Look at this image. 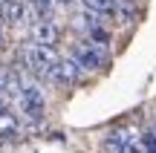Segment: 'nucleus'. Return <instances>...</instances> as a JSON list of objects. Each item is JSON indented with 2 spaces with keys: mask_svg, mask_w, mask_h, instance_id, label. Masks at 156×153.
I'll return each instance as SVG.
<instances>
[{
  "mask_svg": "<svg viewBox=\"0 0 156 153\" xmlns=\"http://www.w3.org/2000/svg\"><path fill=\"white\" fill-rule=\"evenodd\" d=\"M55 3H61V6H69V3H73V0H55Z\"/></svg>",
  "mask_w": 156,
  "mask_h": 153,
  "instance_id": "nucleus-16",
  "label": "nucleus"
},
{
  "mask_svg": "<svg viewBox=\"0 0 156 153\" xmlns=\"http://www.w3.org/2000/svg\"><path fill=\"white\" fill-rule=\"evenodd\" d=\"M32 40H35V46H52L58 40V29L49 20H38L32 26Z\"/></svg>",
  "mask_w": 156,
  "mask_h": 153,
  "instance_id": "nucleus-6",
  "label": "nucleus"
},
{
  "mask_svg": "<svg viewBox=\"0 0 156 153\" xmlns=\"http://www.w3.org/2000/svg\"><path fill=\"white\" fill-rule=\"evenodd\" d=\"M46 78H49V81H55V84H61V87L75 84V81H78V67L69 61V58H61V61H58L55 67L46 72Z\"/></svg>",
  "mask_w": 156,
  "mask_h": 153,
  "instance_id": "nucleus-4",
  "label": "nucleus"
},
{
  "mask_svg": "<svg viewBox=\"0 0 156 153\" xmlns=\"http://www.w3.org/2000/svg\"><path fill=\"white\" fill-rule=\"evenodd\" d=\"M113 15H116V23H119V26H127V23H133V17H136V6L133 3H116Z\"/></svg>",
  "mask_w": 156,
  "mask_h": 153,
  "instance_id": "nucleus-11",
  "label": "nucleus"
},
{
  "mask_svg": "<svg viewBox=\"0 0 156 153\" xmlns=\"http://www.w3.org/2000/svg\"><path fill=\"white\" fill-rule=\"evenodd\" d=\"M142 148H145V153H156V136H153L151 130L142 136Z\"/></svg>",
  "mask_w": 156,
  "mask_h": 153,
  "instance_id": "nucleus-14",
  "label": "nucleus"
},
{
  "mask_svg": "<svg viewBox=\"0 0 156 153\" xmlns=\"http://www.w3.org/2000/svg\"><path fill=\"white\" fill-rule=\"evenodd\" d=\"M3 29H6V17H3V12H0V35H3Z\"/></svg>",
  "mask_w": 156,
  "mask_h": 153,
  "instance_id": "nucleus-15",
  "label": "nucleus"
},
{
  "mask_svg": "<svg viewBox=\"0 0 156 153\" xmlns=\"http://www.w3.org/2000/svg\"><path fill=\"white\" fill-rule=\"evenodd\" d=\"M23 75H20V69H15V67H6V69H0V92L3 96H17V92L23 90Z\"/></svg>",
  "mask_w": 156,
  "mask_h": 153,
  "instance_id": "nucleus-5",
  "label": "nucleus"
},
{
  "mask_svg": "<svg viewBox=\"0 0 156 153\" xmlns=\"http://www.w3.org/2000/svg\"><path fill=\"white\" fill-rule=\"evenodd\" d=\"M130 136H136V133L127 130V127H116V130H110V133L104 136V148L110 150V153H122V148L127 144Z\"/></svg>",
  "mask_w": 156,
  "mask_h": 153,
  "instance_id": "nucleus-7",
  "label": "nucleus"
},
{
  "mask_svg": "<svg viewBox=\"0 0 156 153\" xmlns=\"http://www.w3.org/2000/svg\"><path fill=\"white\" fill-rule=\"evenodd\" d=\"M87 38H90L87 43L95 46V49H101V52L110 46V32H107V29H101V26H93V29L87 32Z\"/></svg>",
  "mask_w": 156,
  "mask_h": 153,
  "instance_id": "nucleus-10",
  "label": "nucleus"
},
{
  "mask_svg": "<svg viewBox=\"0 0 156 153\" xmlns=\"http://www.w3.org/2000/svg\"><path fill=\"white\" fill-rule=\"evenodd\" d=\"M119 0H84V6H87V12H93V15H101V12H113L116 9Z\"/></svg>",
  "mask_w": 156,
  "mask_h": 153,
  "instance_id": "nucleus-12",
  "label": "nucleus"
},
{
  "mask_svg": "<svg viewBox=\"0 0 156 153\" xmlns=\"http://www.w3.org/2000/svg\"><path fill=\"white\" fill-rule=\"evenodd\" d=\"M3 17H6V23L17 26V23L26 20V6H23L20 0H15V3H6V6H3Z\"/></svg>",
  "mask_w": 156,
  "mask_h": 153,
  "instance_id": "nucleus-9",
  "label": "nucleus"
},
{
  "mask_svg": "<svg viewBox=\"0 0 156 153\" xmlns=\"http://www.w3.org/2000/svg\"><path fill=\"white\" fill-rule=\"evenodd\" d=\"M153 127H156V124H153ZM151 133H153V136H156V130H151Z\"/></svg>",
  "mask_w": 156,
  "mask_h": 153,
  "instance_id": "nucleus-18",
  "label": "nucleus"
},
{
  "mask_svg": "<svg viewBox=\"0 0 156 153\" xmlns=\"http://www.w3.org/2000/svg\"><path fill=\"white\" fill-rule=\"evenodd\" d=\"M20 58H23V67H29L35 75H46L52 67H55L58 61H61V55L55 52V46H23L20 49Z\"/></svg>",
  "mask_w": 156,
  "mask_h": 153,
  "instance_id": "nucleus-1",
  "label": "nucleus"
},
{
  "mask_svg": "<svg viewBox=\"0 0 156 153\" xmlns=\"http://www.w3.org/2000/svg\"><path fill=\"white\" fill-rule=\"evenodd\" d=\"M52 6H55V0H32V12L41 20H46V17L52 15Z\"/></svg>",
  "mask_w": 156,
  "mask_h": 153,
  "instance_id": "nucleus-13",
  "label": "nucleus"
},
{
  "mask_svg": "<svg viewBox=\"0 0 156 153\" xmlns=\"http://www.w3.org/2000/svg\"><path fill=\"white\" fill-rule=\"evenodd\" d=\"M17 107H20V113L26 116L29 121H38L44 119V110H46V96L44 90H41L38 84H23V90L17 92Z\"/></svg>",
  "mask_w": 156,
  "mask_h": 153,
  "instance_id": "nucleus-2",
  "label": "nucleus"
},
{
  "mask_svg": "<svg viewBox=\"0 0 156 153\" xmlns=\"http://www.w3.org/2000/svg\"><path fill=\"white\" fill-rule=\"evenodd\" d=\"M73 64L78 67V72H98L101 67H104V52L101 49H95V46H90V43H81L75 49V58H73Z\"/></svg>",
  "mask_w": 156,
  "mask_h": 153,
  "instance_id": "nucleus-3",
  "label": "nucleus"
},
{
  "mask_svg": "<svg viewBox=\"0 0 156 153\" xmlns=\"http://www.w3.org/2000/svg\"><path fill=\"white\" fill-rule=\"evenodd\" d=\"M0 12H3V0H0Z\"/></svg>",
  "mask_w": 156,
  "mask_h": 153,
  "instance_id": "nucleus-17",
  "label": "nucleus"
},
{
  "mask_svg": "<svg viewBox=\"0 0 156 153\" xmlns=\"http://www.w3.org/2000/svg\"><path fill=\"white\" fill-rule=\"evenodd\" d=\"M20 133V121L12 110H0V136H17Z\"/></svg>",
  "mask_w": 156,
  "mask_h": 153,
  "instance_id": "nucleus-8",
  "label": "nucleus"
}]
</instances>
